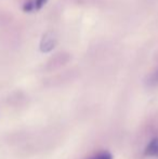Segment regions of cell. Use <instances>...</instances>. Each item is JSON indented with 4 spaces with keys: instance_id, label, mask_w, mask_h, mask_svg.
<instances>
[{
    "instance_id": "obj_1",
    "label": "cell",
    "mask_w": 158,
    "mask_h": 159,
    "mask_svg": "<svg viewBox=\"0 0 158 159\" xmlns=\"http://www.w3.org/2000/svg\"><path fill=\"white\" fill-rule=\"evenodd\" d=\"M144 154H145V156L158 158V138L153 139V140L148 143V145L146 146Z\"/></svg>"
},
{
    "instance_id": "obj_2",
    "label": "cell",
    "mask_w": 158,
    "mask_h": 159,
    "mask_svg": "<svg viewBox=\"0 0 158 159\" xmlns=\"http://www.w3.org/2000/svg\"><path fill=\"white\" fill-rule=\"evenodd\" d=\"M91 159H113V156L108 152H103V153H100L99 155L94 156Z\"/></svg>"
},
{
    "instance_id": "obj_3",
    "label": "cell",
    "mask_w": 158,
    "mask_h": 159,
    "mask_svg": "<svg viewBox=\"0 0 158 159\" xmlns=\"http://www.w3.org/2000/svg\"><path fill=\"white\" fill-rule=\"evenodd\" d=\"M46 1H47V0H36L34 4H32V6L28 7L27 10H30V9H35V8H37V9H38V8H41V6H42V4H43Z\"/></svg>"
},
{
    "instance_id": "obj_4",
    "label": "cell",
    "mask_w": 158,
    "mask_h": 159,
    "mask_svg": "<svg viewBox=\"0 0 158 159\" xmlns=\"http://www.w3.org/2000/svg\"><path fill=\"white\" fill-rule=\"evenodd\" d=\"M151 84H158V71H156L155 75L152 77V79H151Z\"/></svg>"
}]
</instances>
